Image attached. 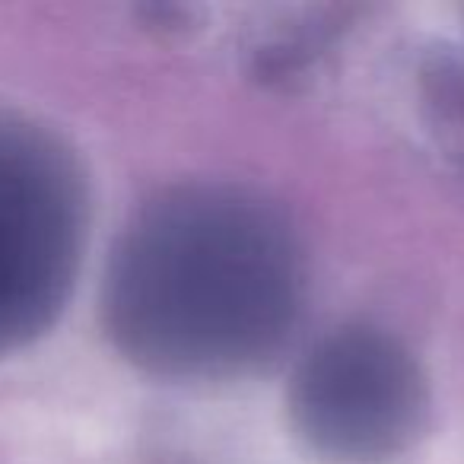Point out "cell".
<instances>
[{"label":"cell","instance_id":"cell-1","mask_svg":"<svg viewBox=\"0 0 464 464\" xmlns=\"http://www.w3.org/2000/svg\"><path fill=\"white\" fill-rule=\"evenodd\" d=\"M303 261L290 226L232 188L143 207L105 274V324L140 366L219 375L261 362L293 328Z\"/></svg>","mask_w":464,"mask_h":464},{"label":"cell","instance_id":"cell-2","mask_svg":"<svg viewBox=\"0 0 464 464\" xmlns=\"http://www.w3.org/2000/svg\"><path fill=\"white\" fill-rule=\"evenodd\" d=\"M86 185L42 124L0 109V356L52 328L77 280Z\"/></svg>","mask_w":464,"mask_h":464},{"label":"cell","instance_id":"cell-3","mask_svg":"<svg viewBox=\"0 0 464 464\" xmlns=\"http://www.w3.org/2000/svg\"><path fill=\"white\" fill-rule=\"evenodd\" d=\"M413 360L375 331H343L312 350L293 385V420L312 449L337 461L398 455L423 423Z\"/></svg>","mask_w":464,"mask_h":464}]
</instances>
